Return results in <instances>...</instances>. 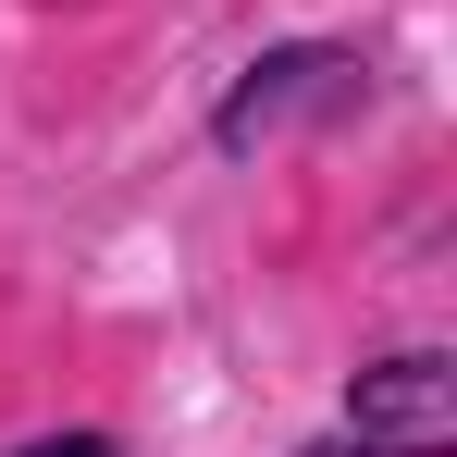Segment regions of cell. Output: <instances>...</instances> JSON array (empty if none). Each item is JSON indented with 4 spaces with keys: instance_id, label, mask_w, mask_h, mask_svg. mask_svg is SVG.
I'll return each instance as SVG.
<instances>
[{
    "instance_id": "cell-1",
    "label": "cell",
    "mask_w": 457,
    "mask_h": 457,
    "mask_svg": "<svg viewBox=\"0 0 457 457\" xmlns=\"http://www.w3.org/2000/svg\"><path fill=\"white\" fill-rule=\"evenodd\" d=\"M371 99V62L359 50H272V62H247L223 112H211V149H272V137H297V124H334V112H359Z\"/></svg>"
},
{
    "instance_id": "cell-4",
    "label": "cell",
    "mask_w": 457,
    "mask_h": 457,
    "mask_svg": "<svg viewBox=\"0 0 457 457\" xmlns=\"http://www.w3.org/2000/svg\"><path fill=\"white\" fill-rule=\"evenodd\" d=\"M25 457H112V433H75V445H25Z\"/></svg>"
},
{
    "instance_id": "cell-3",
    "label": "cell",
    "mask_w": 457,
    "mask_h": 457,
    "mask_svg": "<svg viewBox=\"0 0 457 457\" xmlns=\"http://www.w3.org/2000/svg\"><path fill=\"white\" fill-rule=\"evenodd\" d=\"M309 457H395V445H371V433H334V445H309Z\"/></svg>"
},
{
    "instance_id": "cell-2",
    "label": "cell",
    "mask_w": 457,
    "mask_h": 457,
    "mask_svg": "<svg viewBox=\"0 0 457 457\" xmlns=\"http://www.w3.org/2000/svg\"><path fill=\"white\" fill-rule=\"evenodd\" d=\"M346 433H371V445H395V457H445V445H457V371L433 359V346H408V359L359 371Z\"/></svg>"
}]
</instances>
